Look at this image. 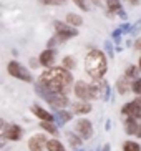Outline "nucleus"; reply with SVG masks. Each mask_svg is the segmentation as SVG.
<instances>
[{
	"label": "nucleus",
	"instance_id": "obj_34",
	"mask_svg": "<svg viewBox=\"0 0 141 151\" xmlns=\"http://www.w3.org/2000/svg\"><path fill=\"white\" fill-rule=\"evenodd\" d=\"M96 151H111V145L110 143H106V145H103L101 148H98Z\"/></svg>",
	"mask_w": 141,
	"mask_h": 151
},
{
	"label": "nucleus",
	"instance_id": "obj_1",
	"mask_svg": "<svg viewBox=\"0 0 141 151\" xmlns=\"http://www.w3.org/2000/svg\"><path fill=\"white\" fill-rule=\"evenodd\" d=\"M38 83L50 91L68 95L75 86V78L71 75V71L66 70L65 67H50L42 71Z\"/></svg>",
	"mask_w": 141,
	"mask_h": 151
},
{
	"label": "nucleus",
	"instance_id": "obj_15",
	"mask_svg": "<svg viewBox=\"0 0 141 151\" xmlns=\"http://www.w3.org/2000/svg\"><path fill=\"white\" fill-rule=\"evenodd\" d=\"M91 103L90 101H81V100H78V101L71 103V111L75 113V115H88V113H91Z\"/></svg>",
	"mask_w": 141,
	"mask_h": 151
},
{
	"label": "nucleus",
	"instance_id": "obj_22",
	"mask_svg": "<svg viewBox=\"0 0 141 151\" xmlns=\"http://www.w3.org/2000/svg\"><path fill=\"white\" fill-rule=\"evenodd\" d=\"M62 67H65L66 70H75L76 68V60L71 55H66V57H63V60H62Z\"/></svg>",
	"mask_w": 141,
	"mask_h": 151
},
{
	"label": "nucleus",
	"instance_id": "obj_28",
	"mask_svg": "<svg viewBox=\"0 0 141 151\" xmlns=\"http://www.w3.org/2000/svg\"><path fill=\"white\" fill-rule=\"evenodd\" d=\"M121 35H123V33H121V30H119V28L111 33V37H113V42H115L116 45H119V42H121Z\"/></svg>",
	"mask_w": 141,
	"mask_h": 151
},
{
	"label": "nucleus",
	"instance_id": "obj_41",
	"mask_svg": "<svg viewBox=\"0 0 141 151\" xmlns=\"http://www.w3.org/2000/svg\"><path fill=\"white\" fill-rule=\"evenodd\" d=\"M75 151H83V150H75Z\"/></svg>",
	"mask_w": 141,
	"mask_h": 151
},
{
	"label": "nucleus",
	"instance_id": "obj_36",
	"mask_svg": "<svg viewBox=\"0 0 141 151\" xmlns=\"http://www.w3.org/2000/svg\"><path fill=\"white\" fill-rule=\"evenodd\" d=\"M129 4L136 7V5H140V4H141V0H129Z\"/></svg>",
	"mask_w": 141,
	"mask_h": 151
},
{
	"label": "nucleus",
	"instance_id": "obj_13",
	"mask_svg": "<svg viewBox=\"0 0 141 151\" xmlns=\"http://www.w3.org/2000/svg\"><path fill=\"white\" fill-rule=\"evenodd\" d=\"M32 113L38 118L40 121H55V113H50V111H47L45 108H42L40 105H37V103H33L30 106Z\"/></svg>",
	"mask_w": 141,
	"mask_h": 151
},
{
	"label": "nucleus",
	"instance_id": "obj_6",
	"mask_svg": "<svg viewBox=\"0 0 141 151\" xmlns=\"http://www.w3.org/2000/svg\"><path fill=\"white\" fill-rule=\"evenodd\" d=\"M7 71H9L10 76L17 78V80L27 81V83H32V81H33V76H32L30 70H28L25 65H22L20 62H17V60L9 62V65H7Z\"/></svg>",
	"mask_w": 141,
	"mask_h": 151
},
{
	"label": "nucleus",
	"instance_id": "obj_16",
	"mask_svg": "<svg viewBox=\"0 0 141 151\" xmlns=\"http://www.w3.org/2000/svg\"><path fill=\"white\" fill-rule=\"evenodd\" d=\"M65 136H66V139H68V145H70L71 148H75V150L81 148V145H83V141H85L76 131H66Z\"/></svg>",
	"mask_w": 141,
	"mask_h": 151
},
{
	"label": "nucleus",
	"instance_id": "obj_10",
	"mask_svg": "<svg viewBox=\"0 0 141 151\" xmlns=\"http://www.w3.org/2000/svg\"><path fill=\"white\" fill-rule=\"evenodd\" d=\"M121 115H123V118H128V116L129 118H141V106L135 100L124 103L121 108Z\"/></svg>",
	"mask_w": 141,
	"mask_h": 151
},
{
	"label": "nucleus",
	"instance_id": "obj_2",
	"mask_svg": "<svg viewBox=\"0 0 141 151\" xmlns=\"http://www.w3.org/2000/svg\"><path fill=\"white\" fill-rule=\"evenodd\" d=\"M85 71L93 81L101 80L108 71V55L96 48L90 50L85 57Z\"/></svg>",
	"mask_w": 141,
	"mask_h": 151
},
{
	"label": "nucleus",
	"instance_id": "obj_8",
	"mask_svg": "<svg viewBox=\"0 0 141 151\" xmlns=\"http://www.w3.org/2000/svg\"><path fill=\"white\" fill-rule=\"evenodd\" d=\"M75 131L83 138V139H90L93 136V123L86 118H80L75 123Z\"/></svg>",
	"mask_w": 141,
	"mask_h": 151
},
{
	"label": "nucleus",
	"instance_id": "obj_14",
	"mask_svg": "<svg viewBox=\"0 0 141 151\" xmlns=\"http://www.w3.org/2000/svg\"><path fill=\"white\" fill-rule=\"evenodd\" d=\"M133 80L131 78H128L126 75L119 76L118 80H116V90H118V93L121 95V96H124V95H128L129 91H133Z\"/></svg>",
	"mask_w": 141,
	"mask_h": 151
},
{
	"label": "nucleus",
	"instance_id": "obj_35",
	"mask_svg": "<svg viewBox=\"0 0 141 151\" xmlns=\"http://www.w3.org/2000/svg\"><path fill=\"white\" fill-rule=\"evenodd\" d=\"M91 4L96 5V7H101V5H103V0H91Z\"/></svg>",
	"mask_w": 141,
	"mask_h": 151
},
{
	"label": "nucleus",
	"instance_id": "obj_7",
	"mask_svg": "<svg viewBox=\"0 0 141 151\" xmlns=\"http://www.w3.org/2000/svg\"><path fill=\"white\" fill-rule=\"evenodd\" d=\"M2 138L9 139V141H20L23 138V129L20 124L15 123H7L2 120Z\"/></svg>",
	"mask_w": 141,
	"mask_h": 151
},
{
	"label": "nucleus",
	"instance_id": "obj_32",
	"mask_svg": "<svg viewBox=\"0 0 141 151\" xmlns=\"http://www.w3.org/2000/svg\"><path fill=\"white\" fill-rule=\"evenodd\" d=\"M116 15H118L119 18H123V20H126V18H128V14H126V10H124V9L118 10V14H116Z\"/></svg>",
	"mask_w": 141,
	"mask_h": 151
},
{
	"label": "nucleus",
	"instance_id": "obj_3",
	"mask_svg": "<svg viewBox=\"0 0 141 151\" xmlns=\"http://www.w3.org/2000/svg\"><path fill=\"white\" fill-rule=\"evenodd\" d=\"M35 93L38 95L42 100H45V101L48 103L52 108H55V110H62V108H65V106L70 105V98H68V95L50 91V90L43 88L40 83L35 85Z\"/></svg>",
	"mask_w": 141,
	"mask_h": 151
},
{
	"label": "nucleus",
	"instance_id": "obj_37",
	"mask_svg": "<svg viewBox=\"0 0 141 151\" xmlns=\"http://www.w3.org/2000/svg\"><path fill=\"white\" fill-rule=\"evenodd\" d=\"M135 101H136L138 105L141 106V95H136V98H135Z\"/></svg>",
	"mask_w": 141,
	"mask_h": 151
},
{
	"label": "nucleus",
	"instance_id": "obj_30",
	"mask_svg": "<svg viewBox=\"0 0 141 151\" xmlns=\"http://www.w3.org/2000/svg\"><path fill=\"white\" fill-rule=\"evenodd\" d=\"M43 5H62L60 0H40Z\"/></svg>",
	"mask_w": 141,
	"mask_h": 151
},
{
	"label": "nucleus",
	"instance_id": "obj_31",
	"mask_svg": "<svg viewBox=\"0 0 141 151\" xmlns=\"http://www.w3.org/2000/svg\"><path fill=\"white\" fill-rule=\"evenodd\" d=\"M58 43V40L55 38V37H52L48 42H47V48H55V45Z\"/></svg>",
	"mask_w": 141,
	"mask_h": 151
},
{
	"label": "nucleus",
	"instance_id": "obj_21",
	"mask_svg": "<svg viewBox=\"0 0 141 151\" xmlns=\"http://www.w3.org/2000/svg\"><path fill=\"white\" fill-rule=\"evenodd\" d=\"M121 9H123L121 0H106V12L118 14V10H121Z\"/></svg>",
	"mask_w": 141,
	"mask_h": 151
},
{
	"label": "nucleus",
	"instance_id": "obj_17",
	"mask_svg": "<svg viewBox=\"0 0 141 151\" xmlns=\"http://www.w3.org/2000/svg\"><path fill=\"white\" fill-rule=\"evenodd\" d=\"M73 111H66L65 108H62V110H55V120H60L63 124H66L68 121L73 120Z\"/></svg>",
	"mask_w": 141,
	"mask_h": 151
},
{
	"label": "nucleus",
	"instance_id": "obj_9",
	"mask_svg": "<svg viewBox=\"0 0 141 151\" xmlns=\"http://www.w3.org/2000/svg\"><path fill=\"white\" fill-rule=\"evenodd\" d=\"M28 150L30 151H45L47 150V145H48V139L45 134H33V136L28 138Z\"/></svg>",
	"mask_w": 141,
	"mask_h": 151
},
{
	"label": "nucleus",
	"instance_id": "obj_42",
	"mask_svg": "<svg viewBox=\"0 0 141 151\" xmlns=\"http://www.w3.org/2000/svg\"><path fill=\"white\" fill-rule=\"evenodd\" d=\"M140 23H141V20H140Z\"/></svg>",
	"mask_w": 141,
	"mask_h": 151
},
{
	"label": "nucleus",
	"instance_id": "obj_29",
	"mask_svg": "<svg viewBox=\"0 0 141 151\" xmlns=\"http://www.w3.org/2000/svg\"><path fill=\"white\" fill-rule=\"evenodd\" d=\"M131 25H129V23H121V25H119V30H121V33H131Z\"/></svg>",
	"mask_w": 141,
	"mask_h": 151
},
{
	"label": "nucleus",
	"instance_id": "obj_40",
	"mask_svg": "<svg viewBox=\"0 0 141 151\" xmlns=\"http://www.w3.org/2000/svg\"><path fill=\"white\" fill-rule=\"evenodd\" d=\"M60 2H62V4H65V2H66V0H60Z\"/></svg>",
	"mask_w": 141,
	"mask_h": 151
},
{
	"label": "nucleus",
	"instance_id": "obj_18",
	"mask_svg": "<svg viewBox=\"0 0 141 151\" xmlns=\"http://www.w3.org/2000/svg\"><path fill=\"white\" fill-rule=\"evenodd\" d=\"M40 128L45 129L47 133L53 134V136H58V134H60V128H58L53 121H40Z\"/></svg>",
	"mask_w": 141,
	"mask_h": 151
},
{
	"label": "nucleus",
	"instance_id": "obj_23",
	"mask_svg": "<svg viewBox=\"0 0 141 151\" xmlns=\"http://www.w3.org/2000/svg\"><path fill=\"white\" fill-rule=\"evenodd\" d=\"M123 151H141L140 143L133 141V139H126L123 143Z\"/></svg>",
	"mask_w": 141,
	"mask_h": 151
},
{
	"label": "nucleus",
	"instance_id": "obj_39",
	"mask_svg": "<svg viewBox=\"0 0 141 151\" xmlns=\"http://www.w3.org/2000/svg\"><path fill=\"white\" fill-rule=\"evenodd\" d=\"M138 67H140V70H141V57H140V62H138Z\"/></svg>",
	"mask_w": 141,
	"mask_h": 151
},
{
	"label": "nucleus",
	"instance_id": "obj_38",
	"mask_svg": "<svg viewBox=\"0 0 141 151\" xmlns=\"http://www.w3.org/2000/svg\"><path fill=\"white\" fill-rule=\"evenodd\" d=\"M111 128V123H110V120H106V123H105V129H110Z\"/></svg>",
	"mask_w": 141,
	"mask_h": 151
},
{
	"label": "nucleus",
	"instance_id": "obj_4",
	"mask_svg": "<svg viewBox=\"0 0 141 151\" xmlns=\"http://www.w3.org/2000/svg\"><path fill=\"white\" fill-rule=\"evenodd\" d=\"M73 93L81 101H91V100H98L100 98V93H98L96 86L93 83H88V81H83V80L75 81Z\"/></svg>",
	"mask_w": 141,
	"mask_h": 151
},
{
	"label": "nucleus",
	"instance_id": "obj_24",
	"mask_svg": "<svg viewBox=\"0 0 141 151\" xmlns=\"http://www.w3.org/2000/svg\"><path fill=\"white\" fill-rule=\"evenodd\" d=\"M140 67H135V65H129V67H126V70H124V75L128 76V78H131V80H135V78H138L140 76Z\"/></svg>",
	"mask_w": 141,
	"mask_h": 151
},
{
	"label": "nucleus",
	"instance_id": "obj_20",
	"mask_svg": "<svg viewBox=\"0 0 141 151\" xmlns=\"http://www.w3.org/2000/svg\"><path fill=\"white\" fill-rule=\"evenodd\" d=\"M47 151H66V148L63 146V143L57 138H52L48 139V145H47Z\"/></svg>",
	"mask_w": 141,
	"mask_h": 151
},
{
	"label": "nucleus",
	"instance_id": "obj_5",
	"mask_svg": "<svg viewBox=\"0 0 141 151\" xmlns=\"http://www.w3.org/2000/svg\"><path fill=\"white\" fill-rule=\"evenodd\" d=\"M53 28H55V38L58 40V43H63V42L70 40V38H75L78 35L76 27H71L70 23L62 22V20H55L53 22Z\"/></svg>",
	"mask_w": 141,
	"mask_h": 151
},
{
	"label": "nucleus",
	"instance_id": "obj_27",
	"mask_svg": "<svg viewBox=\"0 0 141 151\" xmlns=\"http://www.w3.org/2000/svg\"><path fill=\"white\" fill-rule=\"evenodd\" d=\"M133 93L135 95H141V76H138V78H135L133 80Z\"/></svg>",
	"mask_w": 141,
	"mask_h": 151
},
{
	"label": "nucleus",
	"instance_id": "obj_25",
	"mask_svg": "<svg viewBox=\"0 0 141 151\" xmlns=\"http://www.w3.org/2000/svg\"><path fill=\"white\" fill-rule=\"evenodd\" d=\"M113 43H115V42H111V40H106V42H105V53L108 55V58H113V57H115L116 47H113Z\"/></svg>",
	"mask_w": 141,
	"mask_h": 151
},
{
	"label": "nucleus",
	"instance_id": "obj_12",
	"mask_svg": "<svg viewBox=\"0 0 141 151\" xmlns=\"http://www.w3.org/2000/svg\"><path fill=\"white\" fill-rule=\"evenodd\" d=\"M55 63V48H45L43 52H40L38 55V65L43 68H50Z\"/></svg>",
	"mask_w": 141,
	"mask_h": 151
},
{
	"label": "nucleus",
	"instance_id": "obj_11",
	"mask_svg": "<svg viewBox=\"0 0 141 151\" xmlns=\"http://www.w3.org/2000/svg\"><path fill=\"white\" fill-rule=\"evenodd\" d=\"M93 85L96 86L98 93H100V98H101L103 101H110L111 100V86H110V83H108L105 78H101V80L93 81Z\"/></svg>",
	"mask_w": 141,
	"mask_h": 151
},
{
	"label": "nucleus",
	"instance_id": "obj_33",
	"mask_svg": "<svg viewBox=\"0 0 141 151\" xmlns=\"http://www.w3.org/2000/svg\"><path fill=\"white\" fill-rule=\"evenodd\" d=\"M133 48L136 50V52H141V37L138 38L136 42H135V45H133Z\"/></svg>",
	"mask_w": 141,
	"mask_h": 151
},
{
	"label": "nucleus",
	"instance_id": "obj_19",
	"mask_svg": "<svg viewBox=\"0 0 141 151\" xmlns=\"http://www.w3.org/2000/svg\"><path fill=\"white\" fill-rule=\"evenodd\" d=\"M65 22L70 23L71 27H81V25H83V17H81V15H78V14L70 12V14H66Z\"/></svg>",
	"mask_w": 141,
	"mask_h": 151
},
{
	"label": "nucleus",
	"instance_id": "obj_26",
	"mask_svg": "<svg viewBox=\"0 0 141 151\" xmlns=\"http://www.w3.org/2000/svg\"><path fill=\"white\" fill-rule=\"evenodd\" d=\"M73 4L78 7L81 12H88L90 10V4H88V0H73Z\"/></svg>",
	"mask_w": 141,
	"mask_h": 151
}]
</instances>
